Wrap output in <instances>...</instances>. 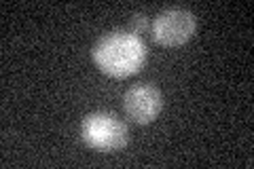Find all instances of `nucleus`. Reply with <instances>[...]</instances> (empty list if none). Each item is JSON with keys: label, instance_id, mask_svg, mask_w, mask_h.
<instances>
[{"label": "nucleus", "instance_id": "obj_1", "mask_svg": "<svg viewBox=\"0 0 254 169\" xmlns=\"http://www.w3.org/2000/svg\"><path fill=\"white\" fill-rule=\"evenodd\" d=\"M148 49L133 32H110L95 43L91 57L100 72L113 78L131 76L144 66Z\"/></svg>", "mask_w": 254, "mask_h": 169}, {"label": "nucleus", "instance_id": "obj_2", "mask_svg": "<svg viewBox=\"0 0 254 169\" xmlns=\"http://www.w3.org/2000/svg\"><path fill=\"white\" fill-rule=\"evenodd\" d=\"M81 138L93 150L115 152L129 144V129L117 114L91 112L81 123Z\"/></svg>", "mask_w": 254, "mask_h": 169}, {"label": "nucleus", "instance_id": "obj_3", "mask_svg": "<svg viewBox=\"0 0 254 169\" xmlns=\"http://www.w3.org/2000/svg\"><path fill=\"white\" fill-rule=\"evenodd\" d=\"M195 15L180 9V6H172V9L161 11L155 17L150 32H153L155 43L163 47H180L190 40V36L195 34Z\"/></svg>", "mask_w": 254, "mask_h": 169}, {"label": "nucleus", "instance_id": "obj_4", "mask_svg": "<svg viewBox=\"0 0 254 169\" xmlns=\"http://www.w3.org/2000/svg\"><path fill=\"white\" fill-rule=\"evenodd\" d=\"M123 108L125 114L131 123L136 125H148L157 118V114L163 108V95L155 89L153 85L138 83L131 89H127L123 95Z\"/></svg>", "mask_w": 254, "mask_h": 169}, {"label": "nucleus", "instance_id": "obj_5", "mask_svg": "<svg viewBox=\"0 0 254 169\" xmlns=\"http://www.w3.org/2000/svg\"><path fill=\"white\" fill-rule=\"evenodd\" d=\"M131 30L133 34H142V32L146 30V15H133L131 17Z\"/></svg>", "mask_w": 254, "mask_h": 169}]
</instances>
